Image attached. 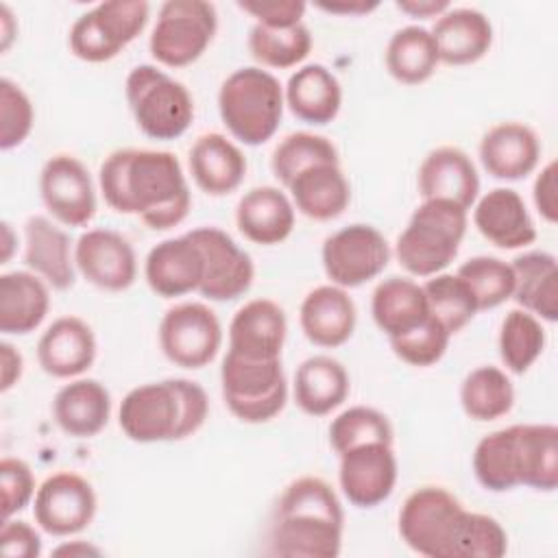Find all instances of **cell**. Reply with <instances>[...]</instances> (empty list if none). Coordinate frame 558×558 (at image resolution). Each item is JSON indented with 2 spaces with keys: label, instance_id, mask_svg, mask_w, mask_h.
Listing matches in <instances>:
<instances>
[{
  "label": "cell",
  "instance_id": "36",
  "mask_svg": "<svg viewBox=\"0 0 558 558\" xmlns=\"http://www.w3.org/2000/svg\"><path fill=\"white\" fill-rule=\"evenodd\" d=\"M519 486L554 493L558 486V427L554 423L514 425Z\"/></svg>",
  "mask_w": 558,
  "mask_h": 558
},
{
  "label": "cell",
  "instance_id": "15",
  "mask_svg": "<svg viewBox=\"0 0 558 558\" xmlns=\"http://www.w3.org/2000/svg\"><path fill=\"white\" fill-rule=\"evenodd\" d=\"M187 235L198 244L205 275L198 294L209 301H233L248 292L255 279L251 255L220 227H196Z\"/></svg>",
  "mask_w": 558,
  "mask_h": 558
},
{
  "label": "cell",
  "instance_id": "29",
  "mask_svg": "<svg viewBox=\"0 0 558 558\" xmlns=\"http://www.w3.org/2000/svg\"><path fill=\"white\" fill-rule=\"evenodd\" d=\"M294 205L286 192L275 185L248 190L235 207L238 231L253 244L272 246L290 238L294 229Z\"/></svg>",
  "mask_w": 558,
  "mask_h": 558
},
{
  "label": "cell",
  "instance_id": "10",
  "mask_svg": "<svg viewBox=\"0 0 558 558\" xmlns=\"http://www.w3.org/2000/svg\"><path fill=\"white\" fill-rule=\"evenodd\" d=\"M466 508L442 486H421L399 510L401 541L427 558H453L456 536Z\"/></svg>",
  "mask_w": 558,
  "mask_h": 558
},
{
  "label": "cell",
  "instance_id": "13",
  "mask_svg": "<svg viewBox=\"0 0 558 558\" xmlns=\"http://www.w3.org/2000/svg\"><path fill=\"white\" fill-rule=\"evenodd\" d=\"M98 510L96 490L83 475L59 471L48 475L35 493L33 517L50 536H74L89 527Z\"/></svg>",
  "mask_w": 558,
  "mask_h": 558
},
{
  "label": "cell",
  "instance_id": "45",
  "mask_svg": "<svg viewBox=\"0 0 558 558\" xmlns=\"http://www.w3.org/2000/svg\"><path fill=\"white\" fill-rule=\"evenodd\" d=\"M392 436L395 432L388 416L368 405H351L329 425V442L338 456L366 442L392 445Z\"/></svg>",
  "mask_w": 558,
  "mask_h": 558
},
{
  "label": "cell",
  "instance_id": "48",
  "mask_svg": "<svg viewBox=\"0 0 558 558\" xmlns=\"http://www.w3.org/2000/svg\"><path fill=\"white\" fill-rule=\"evenodd\" d=\"M35 124L28 94L11 78H0V148L11 150L26 142Z\"/></svg>",
  "mask_w": 558,
  "mask_h": 558
},
{
  "label": "cell",
  "instance_id": "52",
  "mask_svg": "<svg viewBox=\"0 0 558 558\" xmlns=\"http://www.w3.org/2000/svg\"><path fill=\"white\" fill-rule=\"evenodd\" d=\"M556 174H558V166L556 161H549L547 166L541 168V172L534 179L532 185V198L536 205V211L541 214V218H545L547 222H556L558 220V183H556Z\"/></svg>",
  "mask_w": 558,
  "mask_h": 558
},
{
  "label": "cell",
  "instance_id": "28",
  "mask_svg": "<svg viewBox=\"0 0 558 558\" xmlns=\"http://www.w3.org/2000/svg\"><path fill=\"white\" fill-rule=\"evenodd\" d=\"M52 416L63 434L72 438H94L109 423L111 392L98 379H70L52 399Z\"/></svg>",
  "mask_w": 558,
  "mask_h": 558
},
{
  "label": "cell",
  "instance_id": "46",
  "mask_svg": "<svg viewBox=\"0 0 558 558\" xmlns=\"http://www.w3.org/2000/svg\"><path fill=\"white\" fill-rule=\"evenodd\" d=\"M508 551V534L501 523L484 512H464L453 558H501Z\"/></svg>",
  "mask_w": 558,
  "mask_h": 558
},
{
  "label": "cell",
  "instance_id": "43",
  "mask_svg": "<svg viewBox=\"0 0 558 558\" xmlns=\"http://www.w3.org/2000/svg\"><path fill=\"white\" fill-rule=\"evenodd\" d=\"M423 292L427 296V307L432 316L438 318L451 336L466 327L480 312L473 292L458 275L438 272L434 277H427V281L423 283Z\"/></svg>",
  "mask_w": 558,
  "mask_h": 558
},
{
  "label": "cell",
  "instance_id": "37",
  "mask_svg": "<svg viewBox=\"0 0 558 558\" xmlns=\"http://www.w3.org/2000/svg\"><path fill=\"white\" fill-rule=\"evenodd\" d=\"M384 59L388 74L403 85L425 83L440 63L432 33L418 24L395 31L388 39Z\"/></svg>",
  "mask_w": 558,
  "mask_h": 558
},
{
  "label": "cell",
  "instance_id": "53",
  "mask_svg": "<svg viewBox=\"0 0 558 558\" xmlns=\"http://www.w3.org/2000/svg\"><path fill=\"white\" fill-rule=\"evenodd\" d=\"M24 373L22 353L7 340L0 342V390L9 392Z\"/></svg>",
  "mask_w": 558,
  "mask_h": 558
},
{
  "label": "cell",
  "instance_id": "44",
  "mask_svg": "<svg viewBox=\"0 0 558 558\" xmlns=\"http://www.w3.org/2000/svg\"><path fill=\"white\" fill-rule=\"evenodd\" d=\"M456 275L469 286L475 296L477 310H493L514 292L512 266L493 255H475L458 266Z\"/></svg>",
  "mask_w": 558,
  "mask_h": 558
},
{
  "label": "cell",
  "instance_id": "55",
  "mask_svg": "<svg viewBox=\"0 0 558 558\" xmlns=\"http://www.w3.org/2000/svg\"><path fill=\"white\" fill-rule=\"evenodd\" d=\"M395 7L410 17L427 20L442 15L451 4L447 0H397Z\"/></svg>",
  "mask_w": 558,
  "mask_h": 558
},
{
  "label": "cell",
  "instance_id": "11",
  "mask_svg": "<svg viewBox=\"0 0 558 558\" xmlns=\"http://www.w3.org/2000/svg\"><path fill=\"white\" fill-rule=\"evenodd\" d=\"M157 336L168 362L196 371L214 362L218 355L222 344V325L209 305L185 301L166 310Z\"/></svg>",
  "mask_w": 558,
  "mask_h": 558
},
{
  "label": "cell",
  "instance_id": "6",
  "mask_svg": "<svg viewBox=\"0 0 558 558\" xmlns=\"http://www.w3.org/2000/svg\"><path fill=\"white\" fill-rule=\"evenodd\" d=\"M124 96L137 129L153 140L181 137L194 120L190 89L153 63L135 65L124 81Z\"/></svg>",
  "mask_w": 558,
  "mask_h": 558
},
{
  "label": "cell",
  "instance_id": "27",
  "mask_svg": "<svg viewBox=\"0 0 558 558\" xmlns=\"http://www.w3.org/2000/svg\"><path fill=\"white\" fill-rule=\"evenodd\" d=\"M440 63L469 65L480 61L493 46V24L480 9L449 7L429 31Z\"/></svg>",
  "mask_w": 558,
  "mask_h": 558
},
{
  "label": "cell",
  "instance_id": "35",
  "mask_svg": "<svg viewBox=\"0 0 558 558\" xmlns=\"http://www.w3.org/2000/svg\"><path fill=\"white\" fill-rule=\"evenodd\" d=\"M514 292L512 299L521 310L541 320L556 323L558 318V262L554 253L527 251L512 259Z\"/></svg>",
  "mask_w": 558,
  "mask_h": 558
},
{
  "label": "cell",
  "instance_id": "7",
  "mask_svg": "<svg viewBox=\"0 0 558 558\" xmlns=\"http://www.w3.org/2000/svg\"><path fill=\"white\" fill-rule=\"evenodd\" d=\"M220 392L227 410L242 423L272 421L288 401V381L279 360H246L231 351L222 357Z\"/></svg>",
  "mask_w": 558,
  "mask_h": 558
},
{
  "label": "cell",
  "instance_id": "58",
  "mask_svg": "<svg viewBox=\"0 0 558 558\" xmlns=\"http://www.w3.org/2000/svg\"><path fill=\"white\" fill-rule=\"evenodd\" d=\"M15 244H17V235L13 231V227L2 220L0 225V264H9V259L13 257V251H15Z\"/></svg>",
  "mask_w": 558,
  "mask_h": 558
},
{
  "label": "cell",
  "instance_id": "49",
  "mask_svg": "<svg viewBox=\"0 0 558 558\" xmlns=\"http://www.w3.org/2000/svg\"><path fill=\"white\" fill-rule=\"evenodd\" d=\"M37 486L33 469L26 460L7 456L0 460V510L2 519H11L35 499Z\"/></svg>",
  "mask_w": 558,
  "mask_h": 558
},
{
  "label": "cell",
  "instance_id": "18",
  "mask_svg": "<svg viewBox=\"0 0 558 558\" xmlns=\"http://www.w3.org/2000/svg\"><path fill=\"white\" fill-rule=\"evenodd\" d=\"M203 275V253L187 233L157 242L144 259V279L148 288L161 299L198 292Z\"/></svg>",
  "mask_w": 558,
  "mask_h": 558
},
{
  "label": "cell",
  "instance_id": "51",
  "mask_svg": "<svg viewBox=\"0 0 558 558\" xmlns=\"http://www.w3.org/2000/svg\"><path fill=\"white\" fill-rule=\"evenodd\" d=\"M0 549L7 558H37L41 554V536L22 519H2Z\"/></svg>",
  "mask_w": 558,
  "mask_h": 558
},
{
  "label": "cell",
  "instance_id": "25",
  "mask_svg": "<svg viewBox=\"0 0 558 558\" xmlns=\"http://www.w3.org/2000/svg\"><path fill=\"white\" fill-rule=\"evenodd\" d=\"M24 264L54 290H68L76 281L70 235L46 216L24 222Z\"/></svg>",
  "mask_w": 558,
  "mask_h": 558
},
{
  "label": "cell",
  "instance_id": "31",
  "mask_svg": "<svg viewBox=\"0 0 558 558\" xmlns=\"http://www.w3.org/2000/svg\"><path fill=\"white\" fill-rule=\"evenodd\" d=\"M50 286L33 270L0 275V331L26 336L35 331L50 310Z\"/></svg>",
  "mask_w": 558,
  "mask_h": 558
},
{
  "label": "cell",
  "instance_id": "2",
  "mask_svg": "<svg viewBox=\"0 0 558 558\" xmlns=\"http://www.w3.org/2000/svg\"><path fill=\"white\" fill-rule=\"evenodd\" d=\"M344 512L329 482L316 475L292 480L279 495L268 554L283 558H336L342 549Z\"/></svg>",
  "mask_w": 558,
  "mask_h": 558
},
{
  "label": "cell",
  "instance_id": "54",
  "mask_svg": "<svg viewBox=\"0 0 558 558\" xmlns=\"http://www.w3.org/2000/svg\"><path fill=\"white\" fill-rule=\"evenodd\" d=\"M316 9L333 15H344V17H360L368 15L379 7L377 0H316Z\"/></svg>",
  "mask_w": 558,
  "mask_h": 558
},
{
  "label": "cell",
  "instance_id": "19",
  "mask_svg": "<svg viewBox=\"0 0 558 558\" xmlns=\"http://www.w3.org/2000/svg\"><path fill=\"white\" fill-rule=\"evenodd\" d=\"M94 329L78 316L54 318L37 342V362L41 371L57 379H76L92 368L96 360Z\"/></svg>",
  "mask_w": 558,
  "mask_h": 558
},
{
  "label": "cell",
  "instance_id": "38",
  "mask_svg": "<svg viewBox=\"0 0 558 558\" xmlns=\"http://www.w3.org/2000/svg\"><path fill=\"white\" fill-rule=\"evenodd\" d=\"M460 405L473 421H497L514 405L512 379L499 366H477L462 379Z\"/></svg>",
  "mask_w": 558,
  "mask_h": 558
},
{
  "label": "cell",
  "instance_id": "8",
  "mask_svg": "<svg viewBox=\"0 0 558 558\" xmlns=\"http://www.w3.org/2000/svg\"><path fill=\"white\" fill-rule=\"evenodd\" d=\"M146 0H109L81 13L68 35L70 52L87 63L111 61L146 28Z\"/></svg>",
  "mask_w": 558,
  "mask_h": 558
},
{
  "label": "cell",
  "instance_id": "3",
  "mask_svg": "<svg viewBox=\"0 0 558 558\" xmlns=\"http://www.w3.org/2000/svg\"><path fill=\"white\" fill-rule=\"evenodd\" d=\"M209 414V397L198 381L168 377L131 388L118 410V425L135 442H172L194 436Z\"/></svg>",
  "mask_w": 558,
  "mask_h": 558
},
{
  "label": "cell",
  "instance_id": "56",
  "mask_svg": "<svg viewBox=\"0 0 558 558\" xmlns=\"http://www.w3.org/2000/svg\"><path fill=\"white\" fill-rule=\"evenodd\" d=\"M52 556H70V558H87V556H102V549L83 541V538H76V541H68V543H61L59 547L52 549Z\"/></svg>",
  "mask_w": 558,
  "mask_h": 558
},
{
  "label": "cell",
  "instance_id": "50",
  "mask_svg": "<svg viewBox=\"0 0 558 558\" xmlns=\"http://www.w3.org/2000/svg\"><path fill=\"white\" fill-rule=\"evenodd\" d=\"M238 9L266 28H292L303 24L307 4L303 0H240Z\"/></svg>",
  "mask_w": 558,
  "mask_h": 558
},
{
  "label": "cell",
  "instance_id": "24",
  "mask_svg": "<svg viewBox=\"0 0 558 558\" xmlns=\"http://www.w3.org/2000/svg\"><path fill=\"white\" fill-rule=\"evenodd\" d=\"M299 323L312 344L336 349L353 336L357 310L344 288L325 283L305 294L299 307Z\"/></svg>",
  "mask_w": 558,
  "mask_h": 558
},
{
  "label": "cell",
  "instance_id": "4",
  "mask_svg": "<svg viewBox=\"0 0 558 558\" xmlns=\"http://www.w3.org/2000/svg\"><path fill=\"white\" fill-rule=\"evenodd\" d=\"M283 87L279 78L259 68L233 70L218 89V113L227 131L246 146L266 144L283 118Z\"/></svg>",
  "mask_w": 558,
  "mask_h": 558
},
{
  "label": "cell",
  "instance_id": "39",
  "mask_svg": "<svg viewBox=\"0 0 558 558\" xmlns=\"http://www.w3.org/2000/svg\"><path fill=\"white\" fill-rule=\"evenodd\" d=\"M473 473L480 486L490 493H508L519 486L514 425L480 438L473 451Z\"/></svg>",
  "mask_w": 558,
  "mask_h": 558
},
{
  "label": "cell",
  "instance_id": "21",
  "mask_svg": "<svg viewBox=\"0 0 558 558\" xmlns=\"http://www.w3.org/2000/svg\"><path fill=\"white\" fill-rule=\"evenodd\" d=\"M423 201L442 198L471 209L480 196V174L473 159L458 146H438L425 155L416 172Z\"/></svg>",
  "mask_w": 558,
  "mask_h": 558
},
{
  "label": "cell",
  "instance_id": "41",
  "mask_svg": "<svg viewBox=\"0 0 558 558\" xmlns=\"http://www.w3.org/2000/svg\"><path fill=\"white\" fill-rule=\"evenodd\" d=\"M246 48L262 68L288 70L310 54L312 33L305 24L292 28H266L253 24L246 37Z\"/></svg>",
  "mask_w": 558,
  "mask_h": 558
},
{
  "label": "cell",
  "instance_id": "32",
  "mask_svg": "<svg viewBox=\"0 0 558 558\" xmlns=\"http://www.w3.org/2000/svg\"><path fill=\"white\" fill-rule=\"evenodd\" d=\"M294 209L312 220H333L351 203V185L340 163H316L299 172L286 187Z\"/></svg>",
  "mask_w": 558,
  "mask_h": 558
},
{
  "label": "cell",
  "instance_id": "26",
  "mask_svg": "<svg viewBox=\"0 0 558 558\" xmlns=\"http://www.w3.org/2000/svg\"><path fill=\"white\" fill-rule=\"evenodd\" d=\"M187 168L198 190L209 196H227L240 187L246 174V157L222 133H203L187 153Z\"/></svg>",
  "mask_w": 558,
  "mask_h": 558
},
{
  "label": "cell",
  "instance_id": "1",
  "mask_svg": "<svg viewBox=\"0 0 558 558\" xmlns=\"http://www.w3.org/2000/svg\"><path fill=\"white\" fill-rule=\"evenodd\" d=\"M98 185L113 211L137 216L153 231L181 225L192 207L181 161L170 150L118 148L100 163Z\"/></svg>",
  "mask_w": 558,
  "mask_h": 558
},
{
  "label": "cell",
  "instance_id": "14",
  "mask_svg": "<svg viewBox=\"0 0 558 558\" xmlns=\"http://www.w3.org/2000/svg\"><path fill=\"white\" fill-rule=\"evenodd\" d=\"M39 196L65 227H85L96 216V187L85 163L68 153L52 155L39 172Z\"/></svg>",
  "mask_w": 558,
  "mask_h": 558
},
{
  "label": "cell",
  "instance_id": "33",
  "mask_svg": "<svg viewBox=\"0 0 558 558\" xmlns=\"http://www.w3.org/2000/svg\"><path fill=\"white\" fill-rule=\"evenodd\" d=\"M351 379L340 360L312 355L296 366L292 395L296 405L310 416H325L349 397Z\"/></svg>",
  "mask_w": 558,
  "mask_h": 558
},
{
  "label": "cell",
  "instance_id": "42",
  "mask_svg": "<svg viewBox=\"0 0 558 558\" xmlns=\"http://www.w3.org/2000/svg\"><path fill=\"white\" fill-rule=\"evenodd\" d=\"M316 163H340L338 148L325 135L310 131L288 133L272 150L270 170L277 181L288 187V183L303 170Z\"/></svg>",
  "mask_w": 558,
  "mask_h": 558
},
{
  "label": "cell",
  "instance_id": "40",
  "mask_svg": "<svg viewBox=\"0 0 558 558\" xmlns=\"http://www.w3.org/2000/svg\"><path fill=\"white\" fill-rule=\"evenodd\" d=\"M545 342L547 333L538 316L521 307H514L504 316L497 344L499 357L510 373H527L530 366H534V362L543 355Z\"/></svg>",
  "mask_w": 558,
  "mask_h": 558
},
{
  "label": "cell",
  "instance_id": "9",
  "mask_svg": "<svg viewBox=\"0 0 558 558\" xmlns=\"http://www.w3.org/2000/svg\"><path fill=\"white\" fill-rule=\"evenodd\" d=\"M218 31V11L207 0H168L159 7L148 50L159 65L185 68L203 57Z\"/></svg>",
  "mask_w": 558,
  "mask_h": 558
},
{
  "label": "cell",
  "instance_id": "16",
  "mask_svg": "<svg viewBox=\"0 0 558 558\" xmlns=\"http://www.w3.org/2000/svg\"><path fill=\"white\" fill-rule=\"evenodd\" d=\"M399 464L390 442H366L340 453L338 482L349 504L375 508L384 504L397 484Z\"/></svg>",
  "mask_w": 558,
  "mask_h": 558
},
{
  "label": "cell",
  "instance_id": "57",
  "mask_svg": "<svg viewBox=\"0 0 558 558\" xmlns=\"http://www.w3.org/2000/svg\"><path fill=\"white\" fill-rule=\"evenodd\" d=\"M15 35H17V20L13 17L9 4H0V48H2V52L9 50Z\"/></svg>",
  "mask_w": 558,
  "mask_h": 558
},
{
  "label": "cell",
  "instance_id": "34",
  "mask_svg": "<svg viewBox=\"0 0 558 558\" xmlns=\"http://www.w3.org/2000/svg\"><path fill=\"white\" fill-rule=\"evenodd\" d=\"M371 314L388 340L412 331L429 318L423 286L397 275L379 281L371 296Z\"/></svg>",
  "mask_w": 558,
  "mask_h": 558
},
{
  "label": "cell",
  "instance_id": "20",
  "mask_svg": "<svg viewBox=\"0 0 558 558\" xmlns=\"http://www.w3.org/2000/svg\"><path fill=\"white\" fill-rule=\"evenodd\" d=\"M286 333L283 307L270 299H251L229 323V351L246 360H279Z\"/></svg>",
  "mask_w": 558,
  "mask_h": 558
},
{
  "label": "cell",
  "instance_id": "17",
  "mask_svg": "<svg viewBox=\"0 0 558 558\" xmlns=\"http://www.w3.org/2000/svg\"><path fill=\"white\" fill-rule=\"evenodd\" d=\"M76 270L92 286L122 292L135 283L137 257L131 242L113 229H87L74 244Z\"/></svg>",
  "mask_w": 558,
  "mask_h": 558
},
{
  "label": "cell",
  "instance_id": "5",
  "mask_svg": "<svg viewBox=\"0 0 558 558\" xmlns=\"http://www.w3.org/2000/svg\"><path fill=\"white\" fill-rule=\"evenodd\" d=\"M469 211L442 198L421 201L395 244V257L412 277H434L458 255Z\"/></svg>",
  "mask_w": 558,
  "mask_h": 558
},
{
  "label": "cell",
  "instance_id": "12",
  "mask_svg": "<svg viewBox=\"0 0 558 558\" xmlns=\"http://www.w3.org/2000/svg\"><path fill=\"white\" fill-rule=\"evenodd\" d=\"M320 259L329 281L349 290L364 286L386 270L390 246L377 227L353 222L325 238Z\"/></svg>",
  "mask_w": 558,
  "mask_h": 558
},
{
  "label": "cell",
  "instance_id": "47",
  "mask_svg": "<svg viewBox=\"0 0 558 558\" xmlns=\"http://www.w3.org/2000/svg\"><path fill=\"white\" fill-rule=\"evenodd\" d=\"M449 340H451V333L429 312V318L423 325L414 327L412 331H408L403 336L390 338L388 342H390L392 353L401 362H405L410 366L425 368V366L436 364L445 355Z\"/></svg>",
  "mask_w": 558,
  "mask_h": 558
},
{
  "label": "cell",
  "instance_id": "23",
  "mask_svg": "<svg viewBox=\"0 0 558 558\" xmlns=\"http://www.w3.org/2000/svg\"><path fill=\"white\" fill-rule=\"evenodd\" d=\"M480 161L484 170L501 181H519L534 172L541 159V142L532 126L523 122H499L480 140Z\"/></svg>",
  "mask_w": 558,
  "mask_h": 558
},
{
  "label": "cell",
  "instance_id": "30",
  "mask_svg": "<svg viewBox=\"0 0 558 558\" xmlns=\"http://www.w3.org/2000/svg\"><path fill=\"white\" fill-rule=\"evenodd\" d=\"M283 98L294 118L314 126H325L340 113L342 85L323 63H307L290 74L283 87Z\"/></svg>",
  "mask_w": 558,
  "mask_h": 558
},
{
  "label": "cell",
  "instance_id": "22",
  "mask_svg": "<svg viewBox=\"0 0 558 558\" xmlns=\"http://www.w3.org/2000/svg\"><path fill=\"white\" fill-rule=\"evenodd\" d=\"M475 229L497 248H525L536 240V227L523 196L512 187H493L473 205Z\"/></svg>",
  "mask_w": 558,
  "mask_h": 558
}]
</instances>
